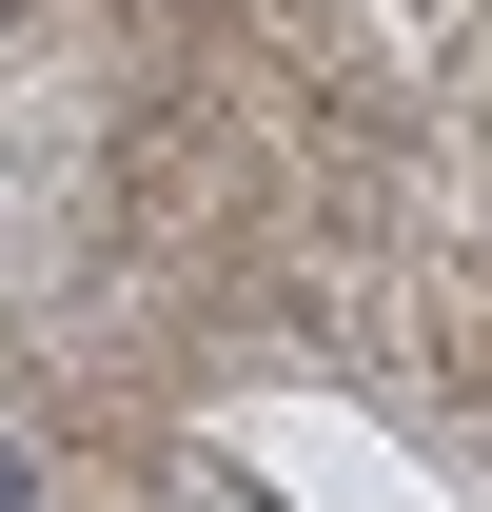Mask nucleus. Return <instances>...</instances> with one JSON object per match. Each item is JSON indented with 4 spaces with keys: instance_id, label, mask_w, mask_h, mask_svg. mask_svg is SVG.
Returning a JSON list of instances; mask_svg holds the SVG:
<instances>
[{
    "instance_id": "obj_1",
    "label": "nucleus",
    "mask_w": 492,
    "mask_h": 512,
    "mask_svg": "<svg viewBox=\"0 0 492 512\" xmlns=\"http://www.w3.org/2000/svg\"><path fill=\"white\" fill-rule=\"evenodd\" d=\"M0 512H60V453L20 434V414H0Z\"/></svg>"
}]
</instances>
